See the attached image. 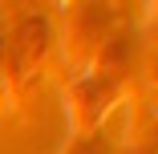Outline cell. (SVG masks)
<instances>
[{"instance_id": "cell-1", "label": "cell", "mask_w": 158, "mask_h": 154, "mask_svg": "<svg viewBox=\"0 0 158 154\" xmlns=\"http://www.w3.org/2000/svg\"><path fill=\"white\" fill-rule=\"evenodd\" d=\"M114 94H118V85L102 73V77H81L73 89H69V114H73V130H93L102 122V114L110 110V102H114Z\"/></svg>"}]
</instances>
